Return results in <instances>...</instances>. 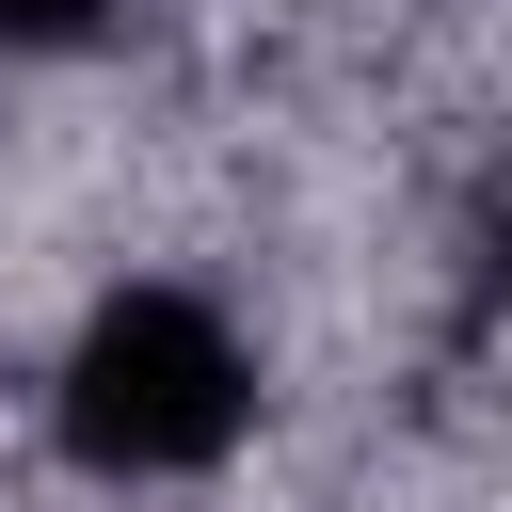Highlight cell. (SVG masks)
Listing matches in <instances>:
<instances>
[{"instance_id": "7a4b0ae2", "label": "cell", "mask_w": 512, "mask_h": 512, "mask_svg": "<svg viewBox=\"0 0 512 512\" xmlns=\"http://www.w3.org/2000/svg\"><path fill=\"white\" fill-rule=\"evenodd\" d=\"M128 32V0H0V48L16 64H80V48H112Z\"/></svg>"}, {"instance_id": "6da1fadb", "label": "cell", "mask_w": 512, "mask_h": 512, "mask_svg": "<svg viewBox=\"0 0 512 512\" xmlns=\"http://www.w3.org/2000/svg\"><path fill=\"white\" fill-rule=\"evenodd\" d=\"M240 432H256V336H240L208 288L128 272V288L80 304V336H64V368H48V448H64L80 480H112V496L208 480Z\"/></svg>"}]
</instances>
